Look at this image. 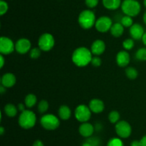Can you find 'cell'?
<instances>
[{
  "label": "cell",
  "mask_w": 146,
  "mask_h": 146,
  "mask_svg": "<svg viewBox=\"0 0 146 146\" xmlns=\"http://www.w3.org/2000/svg\"><path fill=\"white\" fill-rule=\"evenodd\" d=\"M124 28L125 27L122 25L121 22H115L113 24L110 31L111 35L114 37H120L123 35L124 32Z\"/></svg>",
  "instance_id": "ffe728a7"
},
{
  "label": "cell",
  "mask_w": 146,
  "mask_h": 146,
  "mask_svg": "<svg viewBox=\"0 0 146 146\" xmlns=\"http://www.w3.org/2000/svg\"><path fill=\"white\" fill-rule=\"evenodd\" d=\"M4 112L8 117H14L17 115L18 108L17 106L11 103H8L4 107Z\"/></svg>",
  "instance_id": "44dd1931"
},
{
  "label": "cell",
  "mask_w": 146,
  "mask_h": 146,
  "mask_svg": "<svg viewBox=\"0 0 146 146\" xmlns=\"http://www.w3.org/2000/svg\"><path fill=\"white\" fill-rule=\"evenodd\" d=\"M121 23L124 27H131V26L133 24V17H130V16L124 15L123 17L121 18Z\"/></svg>",
  "instance_id": "484cf974"
},
{
  "label": "cell",
  "mask_w": 146,
  "mask_h": 146,
  "mask_svg": "<svg viewBox=\"0 0 146 146\" xmlns=\"http://www.w3.org/2000/svg\"><path fill=\"white\" fill-rule=\"evenodd\" d=\"M142 41H143V43L144 44V45L146 47V31H145V33H144L143 36V38H142Z\"/></svg>",
  "instance_id": "ab89813d"
},
{
  "label": "cell",
  "mask_w": 146,
  "mask_h": 146,
  "mask_svg": "<svg viewBox=\"0 0 146 146\" xmlns=\"http://www.w3.org/2000/svg\"><path fill=\"white\" fill-rule=\"evenodd\" d=\"M135 57L140 61H146V47H141L137 50Z\"/></svg>",
  "instance_id": "83f0119b"
},
{
  "label": "cell",
  "mask_w": 146,
  "mask_h": 146,
  "mask_svg": "<svg viewBox=\"0 0 146 146\" xmlns=\"http://www.w3.org/2000/svg\"><path fill=\"white\" fill-rule=\"evenodd\" d=\"M5 92H6V87H4L3 85H1V87H0V92H1V94H4Z\"/></svg>",
  "instance_id": "60d3db41"
},
{
  "label": "cell",
  "mask_w": 146,
  "mask_h": 146,
  "mask_svg": "<svg viewBox=\"0 0 146 146\" xmlns=\"http://www.w3.org/2000/svg\"><path fill=\"white\" fill-rule=\"evenodd\" d=\"M115 133L120 138H128L132 133V127L125 120H120L115 125Z\"/></svg>",
  "instance_id": "ba28073f"
},
{
  "label": "cell",
  "mask_w": 146,
  "mask_h": 146,
  "mask_svg": "<svg viewBox=\"0 0 146 146\" xmlns=\"http://www.w3.org/2000/svg\"><path fill=\"white\" fill-rule=\"evenodd\" d=\"M94 131H95V128H94V125L88 122L81 123V125H80L79 127H78V132H79L80 135L86 138L91 137L94 134Z\"/></svg>",
  "instance_id": "5bb4252c"
},
{
  "label": "cell",
  "mask_w": 146,
  "mask_h": 146,
  "mask_svg": "<svg viewBox=\"0 0 146 146\" xmlns=\"http://www.w3.org/2000/svg\"><path fill=\"white\" fill-rule=\"evenodd\" d=\"M91 110L89 107L86 104H79L75 109L74 115L75 117L78 122L81 123H86L91 117Z\"/></svg>",
  "instance_id": "52a82bcc"
},
{
  "label": "cell",
  "mask_w": 146,
  "mask_h": 146,
  "mask_svg": "<svg viewBox=\"0 0 146 146\" xmlns=\"http://www.w3.org/2000/svg\"><path fill=\"white\" fill-rule=\"evenodd\" d=\"M26 107H26L25 104H23V103H21V102L19 103L18 105H17V108H18V110H19V111H21V112L24 111V110H26Z\"/></svg>",
  "instance_id": "e575fe53"
},
{
  "label": "cell",
  "mask_w": 146,
  "mask_h": 146,
  "mask_svg": "<svg viewBox=\"0 0 146 146\" xmlns=\"http://www.w3.org/2000/svg\"><path fill=\"white\" fill-rule=\"evenodd\" d=\"M54 44H55V40L54 36L49 33H44L38 38V46L41 51H50L54 47Z\"/></svg>",
  "instance_id": "8992f818"
},
{
  "label": "cell",
  "mask_w": 146,
  "mask_h": 146,
  "mask_svg": "<svg viewBox=\"0 0 146 146\" xmlns=\"http://www.w3.org/2000/svg\"><path fill=\"white\" fill-rule=\"evenodd\" d=\"M91 50L85 47H80L76 49L71 56V60L77 67H84L91 63L93 58Z\"/></svg>",
  "instance_id": "6da1fadb"
},
{
  "label": "cell",
  "mask_w": 146,
  "mask_h": 146,
  "mask_svg": "<svg viewBox=\"0 0 146 146\" xmlns=\"http://www.w3.org/2000/svg\"><path fill=\"white\" fill-rule=\"evenodd\" d=\"M131 146H141V142H140V140H133L131 143Z\"/></svg>",
  "instance_id": "f35d334b"
},
{
  "label": "cell",
  "mask_w": 146,
  "mask_h": 146,
  "mask_svg": "<svg viewBox=\"0 0 146 146\" xmlns=\"http://www.w3.org/2000/svg\"><path fill=\"white\" fill-rule=\"evenodd\" d=\"M96 18L94 11L91 9L83 10L78 17V22L84 29H89L95 26Z\"/></svg>",
  "instance_id": "7a4b0ae2"
},
{
  "label": "cell",
  "mask_w": 146,
  "mask_h": 146,
  "mask_svg": "<svg viewBox=\"0 0 146 146\" xmlns=\"http://www.w3.org/2000/svg\"><path fill=\"white\" fill-rule=\"evenodd\" d=\"M121 7L125 15L131 17L138 16L141 11V5L137 0H123Z\"/></svg>",
  "instance_id": "277c9868"
},
{
  "label": "cell",
  "mask_w": 146,
  "mask_h": 146,
  "mask_svg": "<svg viewBox=\"0 0 146 146\" xmlns=\"http://www.w3.org/2000/svg\"><path fill=\"white\" fill-rule=\"evenodd\" d=\"M143 4L145 6V7L146 8V0H143Z\"/></svg>",
  "instance_id": "f6af8a7d"
},
{
  "label": "cell",
  "mask_w": 146,
  "mask_h": 146,
  "mask_svg": "<svg viewBox=\"0 0 146 146\" xmlns=\"http://www.w3.org/2000/svg\"><path fill=\"white\" fill-rule=\"evenodd\" d=\"M87 141L89 142L93 146H100V144H101V141L97 137H88L87 139Z\"/></svg>",
  "instance_id": "836d02e7"
},
{
  "label": "cell",
  "mask_w": 146,
  "mask_h": 146,
  "mask_svg": "<svg viewBox=\"0 0 146 146\" xmlns=\"http://www.w3.org/2000/svg\"><path fill=\"white\" fill-rule=\"evenodd\" d=\"M18 123L20 127L23 129H31L34 127L36 123V115L31 110H25L20 113Z\"/></svg>",
  "instance_id": "3957f363"
},
{
  "label": "cell",
  "mask_w": 146,
  "mask_h": 146,
  "mask_svg": "<svg viewBox=\"0 0 146 146\" xmlns=\"http://www.w3.org/2000/svg\"><path fill=\"white\" fill-rule=\"evenodd\" d=\"M125 75L129 80H134L138 77V72L135 67H128L125 69Z\"/></svg>",
  "instance_id": "603a6c76"
},
{
  "label": "cell",
  "mask_w": 146,
  "mask_h": 146,
  "mask_svg": "<svg viewBox=\"0 0 146 146\" xmlns=\"http://www.w3.org/2000/svg\"><path fill=\"white\" fill-rule=\"evenodd\" d=\"M71 114H72L71 110L68 106L63 104V105L60 106V107L58 108V115L61 120H68L71 117Z\"/></svg>",
  "instance_id": "ac0fdd59"
},
{
  "label": "cell",
  "mask_w": 146,
  "mask_h": 146,
  "mask_svg": "<svg viewBox=\"0 0 146 146\" xmlns=\"http://www.w3.org/2000/svg\"><path fill=\"white\" fill-rule=\"evenodd\" d=\"M4 63H5V60H4V57L3 54L0 55V68H2L4 65Z\"/></svg>",
  "instance_id": "8d00e7d4"
},
{
  "label": "cell",
  "mask_w": 146,
  "mask_h": 146,
  "mask_svg": "<svg viewBox=\"0 0 146 146\" xmlns=\"http://www.w3.org/2000/svg\"><path fill=\"white\" fill-rule=\"evenodd\" d=\"M15 50V44L10 38L1 37L0 38V52L3 55H7Z\"/></svg>",
  "instance_id": "30bf717a"
},
{
  "label": "cell",
  "mask_w": 146,
  "mask_h": 146,
  "mask_svg": "<svg viewBox=\"0 0 146 146\" xmlns=\"http://www.w3.org/2000/svg\"><path fill=\"white\" fill-rule=\"evenodd\" d=\"M131 61L130 54L126 50L118 52L116 55V63L120 67H126Z\"/></svg>",
  "instance_id": "4fadbf2b"
},
{
  "label": "cell",
  "mask_w": 146,
  "mask_h": 146,
  "mask_svg": "<svg viewBox=\"0 0 146 146\" xmlns=\"http://www.w3.org/2000/svg\"><path fill=\"white\" fill-rule=\"evenodd\" d=\"M37 102V97L34 94H28L24 99V104L27 108H32Z\"/></svg>",
  "instance_id": "7402d4cb"
},
{
  "label": "cell",
  "mask_w": 146,
  "mask_h": 146,
  "mask_svg": "<svg viewBox=\"0 0 146 146\" xmlns=\"http://www.w3.org/2000/svg\"><path fill=\"white\" fill-rule=\"evenodd\" d=\"M48 107H49V104L47 100H41V101L38 102V112L41 114H44V113H46L47 110H48Z\"/></svg>",
  "instance_id": "d4e9b609"
},
{
  "label": "cell",
  "mask_w": 146,
  "mask_h": 146,
  "mask_svg": "<svg viewBox=\"0 0 146 146\" xmlns=\"http://www.w3.org/2000/svg\"><path fill=\"white\" fill-rule=\"evenodd\" d=\"M91 64L94 66V67H98L101 65L102 61H101V59L98 56H94L92 58V60H91Z\"/></svg>",
  "instance_id": "1f68e13d"
},
{
  "label": "cell",
  "mask_w": 146,
  "mask_h": 146,
  "mask_svg": "<svg viewBox=\"0 0 146 146\" xmlns=\"http://www.w3.org/2000/svg\"><path fill=\"white\" fill-rule=\"evenodd\" d=\"M17 82L16 76L13 73L7 72L2 75L1 78V84L6 88H10L12 87Z\"/></svg>",
  "instance_id": "e0dca14e"
},
{
  "label": "cell",
  "mask_w": 146,
  "mask_h": 146,
  "mask_svg": "<svg viewBox=\"0 0 146 146\" xmlns=\"http://www.w3.org/2000/svg\"><path fill=\"white\" fill-rule=\"evenodd\" d=\"M31 47V42L27 38H20L15 43V50L19 54H27V52H30Z\"/></svg>",
  "instance_id": "8fae6325"
},
{
  "label": "cell",
  "mask_w": 146,
  "mask_h": 146,
  "mask_svg": "<svg viewBox=\"0 0 146 146\" xmlns=\"http://www.w3.org/2000/svg\"><path fill=\"white\" fill-rule=\"evenodd\" d=\"M82 146H93V145L89 143V142L86 140V141L82 144Z\"/></svg>",
  "instance_id": "b9f144b4"
},
{
  "label": "cell",
  "mask_w": 146,
  "mask_h": 146,
  "mask_svg": "<svg viewBox=\"0 0 146 146\" xmlns=\"http://www.w3.org/2000/svg\"><path fill=\"white\" fill-rule=\"evenodd\" d=\"M88 107L92 113H95V114H99L104 110L105 104H104V102L100 99L94 98L90 100Z\"/></svg>",
  "instance_id": "9a60e30c"
},
{
  "label": "cell",
  "mask_w": 146,
  "mask_h": 146,
  "mask_svg": "<svg viewBox=\"0 0 146 146\" xmlns=\"http://www.w3.org/2000/svg\"><path fill=\"white\" fill-rule=\"evenodd\" d=\"M143 19L144 23H145V25H146V11H145V13H144V14H143Z\"/></svg>",
  "instance_id": "ee69618b"
},
{
  "label": "cell",
  "mask_w": 146,
  "mask_h": 146,
  "mask_svg": "<svg viewBox=\"0 0 146 146\" xmlns=\"http://www.w3.org/2000/svg\"><path fill=\"white\" fill-rule=\"evenodd\" d=\"M40 123L45 130H54L59 127L60 120L55 115L46 114L41 117Z\"/></svg>",
  "instance_id": "5b68a950"
},
{
  "label": "cell",
  "mask_w": 146,
  "mask_h": 146,
  "mask_svg": "<svg viewBox=\"0 0 146 146\" xmlns=\"http://www.w3.org/2000/svg\"><path fill=\"white\" fill-rule=\"evenodd\" d=\"M99 0H85V4L89 9L95 8L98 4Z\"/></svg>",
  "instance_id": "d6a6232c"
},
{
  "label": "cell",
  "mask_w": 146,
  "mask_h": 146,
  "mask_svg": "<svg viewBox=\"0 0 146 146\" xmlns=\"http://www.w3.org/2000/svg\"><path fill=\"white\" fill-rule=\"evenodd\" d=\"M4 133V128L3 127H0V135H2Z\"/></svg>",
  "instance_id": "7bdbcfd3"
},
{
  "label": "cell",
  "mask_w": 146,
  "mask_h": 146,
  "mask_svg": "<svg viewBox=\"0 0 146 146\" xmlns=\"http://www.w3.org/2000/svg\"><path fill=\"white\" fill-rule=\"evenodd\" d=\"M120 118H121V115H120L119 112L116 110H113L110 112L108 115V120L112 124H116L118 122L120 121Z\"/></svg>",
  "instance_id": "cb8c5ba5"
},
{
  "label": "cell",
  "mask_w": 146,
  "mask_h": 146,
  "mask_svg": "<svg viewBox=\"0 0 146 146\" xmlns=\"http://www.w3.org/2000/svg\"><path fill=\"white\" fill-rule=\"evenodd\" d=\"M113 25V21L108 16H102L97 19L95 24V28L101 33H106L110 31Z\"/></svg>",
  "instance_id": "9c48e42d"
},
{
  "label": "cell",
  "mask_w": 146,
  "mask_h": 146,
  "mask_svg": "<svg viewBox=\"0 0 146 146\" xmlns=\"http://www.w3.org/2000/svg\"><path fill=\"white\" fill-rule=\"evenodd\" d=\"M9 5L7 1L4 0L0 1V15L3 16L8 11Z\"/></svg>",
  "instance_id": "4dcf8cb0"
},
{
  "label": "cell",
  "mask_w": 146,
  "mask_h": 146,
  "mask_svg": "<svg viewBox=\"0 0 146 146\" xmlns=\"http://www.w3.org/2000/svg\"><path fill=\"white\" fill-rule=\"evenodd\" d=\"M41 50L39 47H34L31 49L29 52V56L31 59H37L41 55Z\"/></svg>",
  "instance_id": "f546056e"
},
{
  "label": "cell",
  "mask_w": 146,
  "mask_h": 146,
  "mask_svg": "<svg viewBox=\"0 0 146 146\" xmlns=\"http://www.w3.org/2000/svg\"><path fill=\"white\" fill-rule=\"evenodd\" d=\"M32 146H44V143H43V142L41 141V140H35V141L34 142Z\"/></svg>",
  "instance_id": "d590c367"
},
{
  "label": "cell",
  "mask_w": 146,
  "mask_h": 146,
  "mask_svg": "<svg viewBox=\"0 0 146 146\" xmlns=\"http://www.w3.org/2000/svg\"><path fill=\"white\" fill-rule=\"evenodd\" d=\"M104 7L108 10H116L121 6V0H102Z\"/></svg>",
  "instance_id": "d6986e66"
},
{
  "label": "cell",
  "mask_w": 146,
  "mask_h": 146,
  "mask_svg": "<svg viewBox=\"0 0 146 146\" xmlns=\"http://www.w3.org/2000/svg\"><path fill=\"white\" fill-rule=\"evenodd\" d=\"M106 50V44L103 40H96L92 43L91 46V51L95 56L102 54Z\"/></svg>",
  "instance_id": "2e32d148"
},
{
  "label": "cell",
  "mask_w": 146,
  "mask_h": 146,
  "mask_svg": "<svg viewBox=\"0 0 146 146\" xmlns=\"http://www.w3.org/2000/svg\"><path fill=\"white\" fill-rule=\"evenodd\" d=\"M135 46V42L134 40L132 38H128L123 42V47L124 50L128 51V50H131Z\"/></svg>",
  "instance_id": "4316f807"
},
{
  "label": "cell",
  "mask_w": 146,
  "mask_h": 146,
  "mask_svg": "<svg viewBox=\"0 0 146 146\" xmlns=\"http://www.w3.org/2000/svg\"><path fill=\"white\" fill-rule=\"evenodd\" d=\"M129 33L131 38L133 39L134 40H142L145 31L141 24L135 23L130 27Z\"/></svg>",
  "instance_id": "7c38bea8"
},
{
  "label": "cell",
  "mask_w": 146,
  "mask_h": 146,
  "mask_svg": "<svg viewBox=\"0 0 146 146\" xmlns=\"http://www.w3.org/2000/svg\"><path fill=\"white\" fill-rule=\"evenodd\" d=\"M107 146H124V144L120 137H113L108 140Z\"/></svg>",
  "instance_id": "f1b7e54d"
},
{
  "label": "cell",
  "mask_w": 146,
  "mask_h": 146,
  "mask_svg": "<svg viewBox=\"0 0 146 146\" xmlns=\"http://www.w3.org/2000/svg\"><path fill=\"white\" fill-rule=\"evenodd\" d=\"M141 146H146V135L140 140Z\"/></svg>",
  "instance_id": "74e56055"
}]
</instances>
